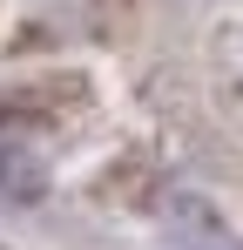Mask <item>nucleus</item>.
I'll return each instance as SVG.
<instances>
[{
  "instance_id": "1",
  "label": "nucleus",
  "mask_w": 243,
  "mask_h": 250,
  "mask_svg": "<svg viewBox=\"0 0 243 250\" xmlns=\"http://www.w3.org/2000/svg\"><path fill=\"white\" fill-rule=\"evenodd\" d=\"M162 230L176 250H243V237L230 230V216L209 203L202 189H169L162 196Z\"/></svg>"
},
{
  "instance_id": "3",
  "label": "nucleus",
  "mask_w": 243,
  "mask_h": 250,
  "mask_svg": "<svg viewBox=\"0 0 243 250\" xmlns=\"http://www.w3.org/2000/svg\"><path fill=\"white\" fill-rule=\"evenodd\" d=\"M237 61H243V34H237Z\"/></svg>"
},
{
  "instance_id": "2",
  "label": "nucleus",
  "mask_w": 243,
  "mask_h": 250,
  "mask_svg": "<svg viewBox=\"0 0 243 250\" xmlns=\"http://www.w3.org/2000/svg\"><path fill=\"white\" fill-rule=\"evenodd\" d=\"M0 189L7 196H40L47 189V149L20 115L0 122Z\"/></svg>"
}]
</instances>
